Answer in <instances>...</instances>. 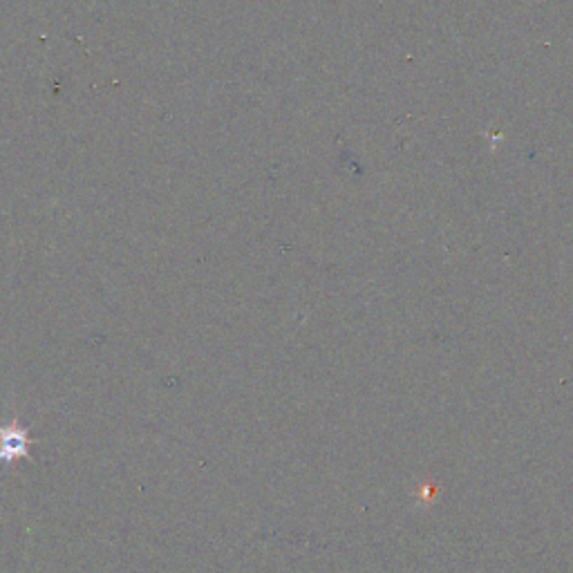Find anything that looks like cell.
<instances>
[{"label":"cell","mask_w":573,"mask_h":573,"mask_svg":"<svg viewBox=\"0 0 573 573\" xmlns=\"http://www.w3.org/2000/svg\"><path fill=\"white\" fill-rule=\"evenodd\" d=\"M34 443L37 439L30 434L19 417L8 423H0V464L14 467L21 460H32L30 448Z\"/></svg>","instance_id":"1"}]
</instances>
